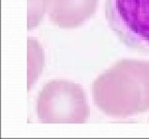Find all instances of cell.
I'll return each instance as SVG.
<instances>
[{
	"instance_id": "cell-1",
	"label": "cell",
	"mask_w": 149,
	"mask_h": 139,
	"mask_svg": "<svg viewBox=\"0 0 149 139\" xmlns=\"http://www.w3.org/2000/svg\"><path fill=\"white\" fill-rule=\"evenodd\" d=\"M95 105L108 116L127 118L149 110V62L124 59L92 85Z\"/></svg>"
},
{
	"instance_id": "cell-2",
	"label": "cell",
	"mask_w": 149,
	"mask_h": 139,
	"mask_svg": "<svg viewBox=\"0 0 149 139\" xmlns=\"http://www.w3.org/2000/svg\"><path fill=\"white\" fill-rule=\"evenodd\" d=\"M36 111L44 124H83L90 116V107L83 88L64 79L47 83L38 94Z\"/></svg>"
},
{
	"instance_id": "cell-3",
	"label": "cell",
	"mask_w": 149,
	"mask_h": 139,
	"mask_svg": "<svg viewBox=\"0 0 149 139\" xmlns=\"http://www.w3.org/2000/svg\"><path fill=\"white\" fill-rule=\"evenodd\" d=\"M106 19L118 39L149 53V0H106Z\"/></svg>"
},
{
	"instance_id": "cell-4",
	"label": "cell",
	"mask_w": 149,
	"mask_h": 139,
	"mask_svg": "<svg viewBox=\"0 0 149 139\" xmlns=\"http://www.w3.org/2000/svg\"><path fill=\"white\" fill-rule=\"evenodd\" d=\"M98 0H47V14L56 26L74 28L94 14Z\"/></svg>"
},
{
	"instance_id": "cell-5",
	"label": "cell",
	"mask_w": 149,
	"mask_h": 139,
	"mask_svg": "<svg viewBox=\"0 0 149 139\" xmlns=\"http://www.w3.org/2000/svg\"><path fill=\"white\" fill-rule=\"evenodd\" d=\"M27 55L28 90H30L40 76L45 66L44 50L40 42L34 38H28Z\"/></svg>"
},
{
	"instance_id": "cell-6",
	"label": "cell",
	"mask_w": 149,
	"mask_h": 139,
	"mask_svg": "<svg viewBox=\"0 0 149 139\" xmlns=\"http://www.w3.org/2000/svg\"><path fill=\"white\" fill-rule=\"evenodd\" d=\"M47 14V0H28V29L37 27Z\"/></svg>"
}]
</instances>
